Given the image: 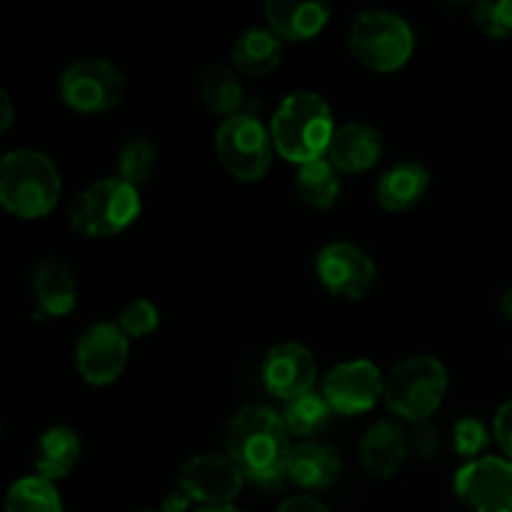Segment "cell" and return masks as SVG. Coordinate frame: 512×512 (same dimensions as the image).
Masks as SVG:
<instances>
[{
    "instance_id": "cell-24",
    "label": "cell",
    "mask_w": 512,
    "mask_h": 512,
    "mask_svg": "<svg viewBox=\"0 0 512 512\" xmlns=\"http://www.w3.org/2000/svg\"><path fill=\"white\" fill-rule=\"evenodd\" d=\"M295 188L300 200L313 210H330L340 198V173L330 165L328 158L300 165L295 173Z\"/></svg>"
},
{
    "instance_id": "cell-9",
    "label": "cell",
    "mask_w": 512,
    "mask_h": 512,
    "mask_svg": "<svg viewBox=\"0 0 512 512\" xmlns=\"http://www.w3.org/2000/svg\"><path fill=\"white\" fill-rule=\"evenodd\" d=\"M75 370L93 388H105L120 380L130 360V338L118 328V323L88 325L80 333L73 350Z\"/></svg>"
},
{
    "instance_id": "cell-18",
    "label": "cell",
    "mask_w": 512,
    "mask_h": 512,
    "mask_svg": "<svg viewBox=\"0 0 512 512\" xmlns=\"http://www.w3.org/2000/svg\"><path fill=\"white\" fill-rule=\"evenodd\" d=\"M33 298L40 313L65 318L78 305V283L63 258H43L33 268Z\"/></svg>"
},
{
    "instance_id": "cell-36",
    "label": "cell",
    "mask_w": 512,
    "mask_h": 512,
    "mask_svg": "<svg viewBox=\"0 0 512 512\" xmlns=\"http://www.w3.org/2000/svg\"><path fill=\"white\" fill-rule=\"evenodd\" d=\"M500 310H503L505 318H508L510 323H512V288L505 290L503 298H500Z\"/></svg>"
},
{
    "instance_id": "cell-29",
    "label": "cell",
    "mask_w": 512,
    "mask_h": 512,
    "mask_svg": "<svg viewBox=\"0 0 512 512\" xmlns=\"http://www.w3.org/2000/svg\"><path fill=\"white\" fill-rule=\"evenodd\" d=\"M118 328L128 335L130 340H140V338H148L158 330L160 325V310L153 300L148 298H135L120 310L118 315Z\"/></svg>"
},
{
    "instance_id": "cell-34",
    "label": "cell",
    "mask_w": 512,
    "mask_h": 512,
    "mask_svg": "<svg viewBox=\"0 0 512 512\" xmlns=\"http://www.w3.org/2000/svg\"><path fill=\"white\" fill-rule=\"evenodd\" d=\"M15 120V103L8 90H0V133H8Z\"/></svg>"
},
{
    "instance_id": "cell-28",
    "label": "cell",
    "mask_w": 512,
    "mask_h": 512,
    "mask_svg": "<svg viewBox=\"0 0 512 512\" xmlns=\"http://www.w3.org/2000/svg\"><path fill=\"white\" fill-rule=\"evenodd\" d=\"M470 18L488 38L503 40L512 35V0H478L470 5Z\"/></svg>"
},
{
    "instance_id": "cell-32",
    "label": "cell",
    "mask_w": 512,
    "mask_h": 512,
    "mask_svg": "<svg viewBox=\"0 0 512 512\" xmlns=\"http://www.w3.org/2000/svg\"><path fill=\"white\" fill-rule=\"evenodd\" d=\"M493 438L498 440L500 450L512 463V400L503 403L493 418Z\"/></svg>"
},
{
    "instance_id": "cell-21",
    "label": "cell",
    "mask_w": 512,
    "mask_h": 512,
    "mask_svg": "<svg viewBox=\"0 0 512 512\" xmlns=\"http://www.w3.org/2000/svg\"><path fill=\"white\" fill-rule=\"evenodd\" d=\"M340 455L330 445L305 440L293 445L288 460V478L305 490H325L338 480Z\"/></svg>"
},
{
    "instance_id": "cell-25",
    "label": "cell",
    "mask_w": 512,
    "mask_h": 512,
    "mask_svg": "<svg viewBox=\"0 0 512 512\" xmlns=\"http://www.w3.org/2000/svg\"><path fill=\"white\" fill-rule=\"evenodd\" d=\"M5 512H65L63 498L50 480L25 475L10 485L5 495Z\"/></svg>"
},
{
    "instance_id": "cell-4",
    "label": "cell",
    "mask_w": 512,
    "mask_h": 512,
    "mask_svg": "<svg viewBox=\"0 0 512 512\" xmlns=\"http://www.w3.org/2000/svg\"><path fill=\"white\" fill-rule=\"evenodd\" d=\"M448 393V368L435 355H413L385 375L383 400L390 413L410 425L430 420Z\"/></svg>"
},
{
    "instance_id": "cell-2",
    "label": "cell",
    "mask_w": 512,
    "mask_h": 512,
    "mask_svg": "<svg viewBox=\"0 0 512 512\" xmlns=\"http://www.w3.org/2000/svg\"><path fill=\"white\" fill-rule=\"evenodd\" d=\"M335 128L338 125H335L328 100L313 90L285 95L270 120L275 153L298 168L325 158Z\"/></svg>"
},
{
    "instance_id": "cell-16",
    "label": "cell",
    "mask_w": 512,
    "mask_h": 512,
    "mask_svg": "<svg viewBox=\"0 0 512 512\" xmlns=\"http://www.w3.org/2000/svg\"><path fill=\"white\" fill-rule=\"evenodd\" d=\"M325 158L340 175H358L375 168L383 158V135L375 125L350 120L335 128Z\"/></svg>"
},
{
    "instance_id": "cell-5",
    "label": "cell",
    "mask_w": 512,
    "mask_h": 512,
    "mask_svg": "<svg viewBox=\"0 0 512 512\" xmlns=\"http://www.w3.org/2000/svg\"><path fill=\"white\" fill-rule=\"evenodd\" d=\"M348 48L373 73H395L415 53V30L403 15L370 8L355 15L348 30Z\"/></svg>"
},
{
    "instance_id": "cell-6",
    "label": "cell",
    "mask_w": 512,
    "mask_h": 512,
    "mask_svg": "<svg viewBox=\"0 0 512 512\" xmlns=\"http://www.w3.org/2000/svg\"><path fill=\"white\" fill-rule=\"evenodd\" d=\"M143 213V198L135 185L123 178H103L90 183L70 203V225L88 238H110L128 230Z\"/></svg>"
},
{
    "instance_id": "cell-10",
    "label": "cell",
    "mask_w": 512,
    "mask_h": 512,
    "mask_svg": "<svg viewBox=\"0 0 512 512\" xmlns=\"http://www.w3.org/2000/svg\"><path fill=\"white\" fill-rule=\"evenodd\" d=\"M315 275L330 295L343 300H363L373 290L378 268L360 245L333 240L315 258Z\"/></svg>"
},
{
    "instance_id": "cell-35",
    "label": "cell",
    "mask_w": 512,
    "mask_h": 512,
    "mask_svg": "<svg viewBox=\"0 0 512 512\" xmlns=\"http://www.w3.org/2000/svg\"><path fill=\"white\" fill-rule=\"evenodd\" d=\"M190 503L193 500L188 498V493H183V490H173V493L165 495L163 505H160V512H188Z\"/></svg>"
},
{
    "instance_id": "cell-33",
    "label": "cell",
    "mask_w": 512,
    "mask_h": 512,
    "mask_svg": "<svg viewBox=\"0 0 512 512\" xmlns=\"http://www.w3.org/2000/svg\"><path fill=\"white\" fill-rule=\"evenodd\" d=\"M278 512H330V510L325 508L318 498H313V495H293V498H288L283 505H280Z\"/></svg>"
},
{
    "instance_id": "cell-13",
    "label": "cell",
    "mask_w": 512,
    "mask_h": 512,
    "mask_svg": "<svg viewBox=\"0 0 512 512\" xmlns=\"http://www.w3.org/2000/svg\"><path fill=\"white\" fill-rule=\"evenodd\" d=\"M245 485V475L228 453H200L183 463L178 473V488L188 493L193 503L233 505Z\"/></svg>"
},
{
    "instance_id": "cell-38",
    "label": "cell",
    "mask_w": 512,
    "mask_h": 512,
    "mask_svg": "<svg viewBox=\"0 0 512 512\" xmlns=\"http://www.w3.org/2000/svg\"><path fill=\"white\" fill-rule=\"evenodd\" d=\"M143 512H158V510H143Z\"/></svg>"
},
{
    "instance_id": "cell-11",
    "label": "cell",
    "mask_w": 512,
    "mask_h": 512,
    "mask_svg": "<svg viewBox=\"0 0 512 512\" xmlns=\"http://www.w3.org/2000/svg\"><path fill=\"white\" fill-rule=\"evenodd\" d=\"M385 393V375L368 358L345 360L333 365L323 380V398L330 410L345 418L365 415L380 403Z\"/></svg>"
},
{
    "instance_id": "cell-15",
    "label": "cell",
    "mask_w": 512,
    "mask_h": 512,
    "mask_svg": "<svg viewBox=\"0 0 512 512\" xmlns=\"http://www.w3.org/2000/svg\"><path fill=\"white\" fill-rule=\"evenodd\" d=\"M410 455L408 430L400 420L385 418L370 425L358 445L360 468L375 480H388L398 473Z\"/></svg>"
},
{
    "instance_id": "cell-27",
    "label": "cell",
    "mask_w": 512,
    "mask_h": 512,
    "mask_svg": "<svg viewBox=\"0 0 512 512\" xmlns=\"http://www.w3.org/2000/svg\"><path fill=\"white\" fill-rule=\"evenodd\" d=\"M158 168V145L148 138H130L123 148L118 150L115 170L118 178H123L130 185H143L153 178Z\"/></svg>"
},
{
    "instance_id": "cell-37",
    "label": "cell",
    "mask_w": 512,
    "mask_h": 512,
    "mask_svg": "<svg viewBox=\"0 0 512 512\" xmlns=\"http://www.w3.org/2000/svg\"><path fill=\"white\" fill-rule=\"evenodd\" d=\"M195 512H243V510L235 508V505H203V508H198Z\"/></svg>"
},
{
    "instance_id": "cell-3",
    "label": "cell",
    "mask_w": 512,
    "mask_h": 512,
    "mask_svg": "<svg viewBox=\"0 0 512 512\" xmlns=\"http://www.w3.org/2000/svg\"><path fill=\"white\" fill-rule=\"evenodd\" d=\"M63 193V178L50 155L35 148L8 150L0 160V205L20 220L50 215Z\"/></svg>"
},
{
    "instance_id": "cell-1",
    "label": "cell",
    "mask_w": 512,
    "mask_h": 512,
    "mask_svg": "<svg viewBox=\"0 0 512 512\" xmlns=\"http://www.w3.org/2000/svg\"><path fill=\"white\" fill-rule=\"evenodd\" d=\"M225 450L245 480L273 488L288 478L290 433L283 413L268 405H245L225 428Z\"/></svg>"
},
{
    "instance_id": "cell-8",
    "label": "cell",
    "mask_w": 512,
    "mask_h": 512,
    "mask_svg": "<svg viewBox=\"0 0 512 512\" xmlns=\"http://www.w3.org/2000/svg\"><path fill=\"white\" fill-rule=\"evenodd\" d=\"M125 73L103 55L78 58L58 80L60 100L80 115H103L125 98Z\"/></svg>"
},
{
    "instance_id": "cell-12",
    "label": "cell",
    "mask_w": 512,
    "mask_h": 512,
    "mask_svg": "<svg viewBox=\"0 0 512 512\" xmlns=\"http://www.w3.org/2000/svg\"><path fill=\"white\" fill-rule=\"evenodd\" d=\"M453 490L473 512H512V463L505 455L470 460L455 473Z\"/></svg>"
},
{
    "instance_id": "cell-20",
    "label": "cell",
    "mask_w": 512,
    "mask_h": 512,
    "mask_svg": "<svg viewBox=\"0 0 512 512\" xmlns=\"http://www.w3.org/2000/svg\"><path fill=\"white\" fill-rule=\"evenodd\" d=\"M80 455H83L80 435L68 425H53L40 435L33 448L35 475L50 483L68 478L80 463Z\"/></svg>"
},
{
    "instance_id": "cell-31",
    "label": "cell",
    "mask_w": 512,
    "mask_h": 512,
    "mask_svg": "<svg viewBox=\"0 0 512 512\" xmlns=\"http://www.w3.org/2000/svg\"><path fill=\"white\" fill-rule=\"evenodd\" d=\"M408 438H410V453H413L415 458L425 460V463L438 458L440 448H443L440 430L433 420H420V423H413Z\"/></svg>"
},
{
    "instance_id": "cell-17",
    "label": "cell",
    "mask_w": 512,
    "mask_h": 512,
    "mask_svg": "<svg viewBox=\"0 0 512 512\" xmlns=\"http://www.w3.org/2000/svg\"><path fill=\"white\" fill-rule=\"evenodd\" d=\"M265 20L283 43H308L330 23V5L318 0H270Z\"/></svg>"
},
{
    "instance_id": "cell-22",
    "label": "cell",
    "mask_w": 512,
    "mask_h": 512,
    "mask_svg": "<svg viewBox=\"0 0 512 512\" xmlns=\"http://www.w3.org/2000/svg\"><path fill=\"white\" fill-rule=\"evenodd\" d=\"M230 60L240 75L263 78L283 63V40L270 28H248L235 38Z\"/></svg>"
},
{
    "instance_id": "cell-26",
    "label": "cell",
    "mask_w": 512,
    "mask_h": 512,
    "mask_svg": "<svg viewBox=\"0 0 512 512\" xmlns=\"http://www.w3.org/2000/svg\"><path fill=\"white\" fill-rule=\"evenodd\" d=\"M330 415H333V410H330L328 400L323 398V393H315V390L290 400L283 408L288 433L298 435V438H313L315 433H320L328 425Z\"/></svg>"
},
{
    "instance_id": "cell-30",
    "label": "cell",
    "mask_w": 512,
    "mask_h": 512,
    "mask_svg": "<svg viewBox=\"0 0 512 512\" xmlns=\"http://www.w3.org/2000/svg\"><path fill=\"white\" fill-rule=\"evenodd\" d=\"M490 445V430L485 428L483 420L478 418H460L458 423L453 425V450L465 458L470 460H478L480 453Z\"/></svg>"
},
{
    "instance_id": "cell-7",
    "label": "cell",
    "mask_w": 512,
    "mask_h": 512,
    "mask_svg": "<svg viewBox=\"0 0 512 512\" xmlns=\"http://www.w3.org/2000/svg\"><path fill=\"white\" fill-rule=\"evenodd\" d=\"M215 155L230 178L238 183H258L273 165V135L258 115L238 113L215 130Z\"/></svg>"
},
{
    "instance_id": "cell-14",
    "label": "cell",
    "mask_w": 512,
    "mask_h": 512,
    "mask_svg": "<svg viewBox=\"0 0 512 512\" xmlns=\"http://www.w3.org/2000/svg\"><path fill=\"white\" fill-rule=\"evenodd\" d=\"M260 380L273 398L290 400L313 393L318 380V360L308 345L298 340H285L273 345L260 365Z\"/></svg>"
},
{
    "instance_id": "cell-23",
    "label": "cell",
    "mask_w": 512,
    "mask_h": 512,
    "mask_svg": "<svg viewBox=\"0 0 512 512\" xmlns=\"http://www.w3.org/2000/svg\"><path fill=\"white\" fill-rule=\"evenodd\" d=\"M198 95L205 110L218 118L228 120L233 115L245 113V88L238 78V70L230 65L213 63L200 73Z\"/></svg>"
},
{
    "instance_id": "cell-19",
    "label": "cell",
    "mask_w": 512,
    "mask_h": 512,
    "mask_svg": "<svg viewBox=\"0 0 512 512\" xmlns=\"http://www.w3.org/2000/svg\"><path fill=\"white\" fill-rule=\"evenodd\" d=\"M430 188V173L423 163L400 160L383 170L375 183V198L388 213H408L423 203Z\"/></svg>"
}]
</instances>
